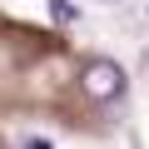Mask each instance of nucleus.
Segmentation results:
<instances>
[{
  "mask_svg": "<svg viewBox=\"0 0 149 149\" xmlns=\"http://www.w3.org/2000/svg\"><path fill=\"white\" fill-rule=\"evenodd\" d=\"M80 85H85L90 100H119L124 95V70L114 60H90L85 74H80Z\"/></svg>",
  "mask_w": 149,
  "mask_h": 149,
  "instance_id": "f257e3e1",
  "label": "nucleus"
},
{
  "mask_svg": "<svg viewBox=\"0 0 149 149\" xmlns=\"http://www.w3.org/2000/svg\"><path fill=\"white\" fill-rule=\"evenodd\" d=\"M104 5H114V0H104Z\"/></svg>",
  "mask_w": 149,
  "mask_h": 149,
  "instance_id": "7ed1b4c3",
  "label": "nucleus"
},
{
  "mask_svg": "<svg viewBox=\"0 0 149 149\" xmlns=\"http://www.w3.org/2000/svg\"><path fill=\"white\" fill-rule=\"evenodd\" d=\"M50 15H55V20H65V25H70V20H80V10H74L70 0H50Z\"/></svg>",
  "mask_w": 149,
  "mask_h": 149,
  "instance_id": "f03ea898",
  "label": "nucleus"
}]
</instances>
